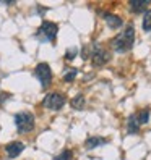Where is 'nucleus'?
<instances>
[{
	"label": "nucleus",
	"instance_id": "f257e3e1",
	"mask_svg": "<svg viewBox=\"0 0 151 160\" xmlns=\"http://www.w3.org/2000/svg\"><path fill=\"white\" fill-rule=\"evenodd\" d=\"M135 44V29H133V24H127V28L122 31L119 36H116L112 39L111 45L114 52L117 53H125L128 50H132V47Z\"/></svg>",
	"mask_w": 151,
	"mask_h": 160
},
{
	"label": "nucleus",
	"instance_id": "f03ea898",
	"mask_svg": "<svg viewBox=\"0 0 151 160\" xmlns=\"http://www.w3.org/2000/svg\"><path fill=\"white\" fill-rule=\"evenodd\" d=\"M15 125H16V129L20 134H28L34 129V115L30 113V112H20V113L15 115Z\"/></svg>",
	"mask_w": 151,
	"mask_h": 160
},
{
	"label": "nucleus",
	"instance_id": "7ed1b4c3",
	"mask_svg": "<svg viewBox=\"0 0 151 160\" xmlns=\"http://www.w3.org/2000/svg\"><path fill=\"white\" fill-rule=\"evenodd\" d=\"M59 32V26L52 23V21H42V24L39 26V29L36 32V37L39 39L41 42H51L54 44L55 37H57Z\"/></svg>",
	"mask_w": 151,
	"mask_h": 160
},
{
	"label": "nucleus",
	"instance_id": "20e7f679",
	"mask_svg": "<svg viewBox=\"0 0 151 160\" xmlns=\"http://www.w3.org/2000/svg\"><path fill=\"white\" fill-rule=\"evenodd\" d=\"M65 102H67V97L63 96L62 92H49L47 96L44 97L42 100V105L49 110H62V107L65 105Z\"/></svg>",
	"mask_w": 151,
	"mask_h": 160
},
{
	"label": "nucleus",
	"instance_id": "39448f33",
	"mask_svg": "<svg viewBox=\"0 0 151 160\" xmlns=\"http://www.w3.org/2000/svg\"><path fill=\"white\" fill-rule=\"evenodd\" d=\"M34 76L39 79L42 89H47L52 82V70L49 67V63H39L34 68Z\"/></svg>",
	"mask_w": 151,
	"mask_h": 160
},
{
	"label": "nucleus",
	"instance_id": "423d86ee",
	"mask_svg": "<svg viewBox=\"0 0 151 160\" xmlns=\"http://www.w3.org/2000/svg\"><path fill=\"white\" fill-rule=\"evenodd\" d=\"M89 57H91V62H93L94 67H102L104 63H107V62L111 60V53L106 52V50L102 49V47H99L98 44H94Z\"/></svg>",
	"mask_w": 151,
	"mask_h": 160
},
{
	"label": "nucleus",
	"instance_id": "0eeeda50",
	"mask_svg": "<svg viewBox=\"0 0 151 160\" xmlns=\"http://www.w3.org/2000/svg\"><path fill=\"white\" fill-rule=\"evenodd\" d=\"M23 150H24V144L20 142V141H13V142L5 146V152H7L8 158H16Z\"/></svg>",
	"mask_w": 151,
	"mask_h": 160
},
{
	"label": "nucleus",
	"instance_id": "6e6552de",
	"mask_svg": "<svg viewBox=\"0 0 151 160\" xmlns=\"http://www.w3.org/2000/svg\"><path fill=\"white\" fill-rule=\"evenodd\" d=\"M102 18L106 20L107 26L111 29H119V28L124 26V20H122L120 16L114 15V13H109V12H102Z\"/></svg>",
	"mask_w": 151,
	"mask_h": 160
},
{
	"label": "nucleus",
	"instance_id": "1a4fd4ad",
	"mask_svg": "<svg viewBox=\"0 0 151 160\" xmlns=\"http://www.w3.org/2000/svg\"><path fill=\"white\" fill-rule=\"evenodd\" d=\"M109 141L106 138H101V136H91L84 141V149L86 150H93L96 147H101V146H106Z\"/></svg>",
	"mask_w": 151,
	"mask_h": 160
},
{
	"label": "nucleus",
	"instance_id": "9d476101",
	"mask_svg": "<svg viewBox=\"0 0 151 160\" xmlns=\"http://www.w3.org/2000/svg\"><path fill=\"white\" fill-rule=\"evenodd\" d=\"M151 0H130L128 5H130V10L132 13H141V12H146V8L149 5Z\"/></svg>",
	"mask_w": 151,
	"mask_h": 160
},
{
	"label": "nucleus",
	"instance_id": "9b49d317",
	"mask_svg": "<svg viewBox=\"0 0 151 160\" xmlns=\"http://www.w3.org/2000/svg\"><path fill=\"white\" fill-rule=\"evenodd\" d=\"M140 129V123L137 120V115H130L127 118V133L128 134H137Z\"/></svg>",
	"mask_w": 151,
	"mask_h": 160
},
{
	"label": "nucleus",
	"instance_id": "f8f14e48",
	"mask_svg": "<svg viewBox=\"0 0 151 160\" xmlns=\"http://www.w3.org/2000/svg\"><path fill=\"white\" fill-rule=\"evenodd\" d=\"M72 108H75V110H83L84 108V96L83 94H78L77 97H73L72 99Z\"/></svg>",
	"mask_w": 151,
	"mask_h": 160
},
{
	"label": "nucleus",
	"instance_id": "ddd939ff",
	"mask_svg": "<svg viewBox=\"0 0 151 160\" xmlns=\"http://www.w3.org/2000/svg\"><path fill=\"white\" fill-rule=\"evenodd\" d=\"M137 120H138V123H140V125H146L148 121H149V110H148V108H145V110L138 112Z\"/></svg>",
	"mask_w": 151,
	"mask_h": 160
},
{
	"label": "nucleus",
	"instance_id": "4468645a",
	"mask_svg": "<svg viewBox=\"0 0 151 160\" xmlns=\"http://www.w3.org/2000/svg\"><path fill=\"white\" fill-rule=\"evenodd\" d=\"M54 160H73V152L70 149H63L59 155H55Z\"/></svg>",
	"mask_w": 151,
	"mask_h": 160
},
{
	"label": "nucleus",
	"instance_id": "2eb2a0df",
	"mask_svg": "<svg viewBox=\"0 0 151 160\" xmlns=\"http://www.w3.org/2000/svg\"><path fill=\"white\" fill-rule=\"evenodd\" d=\"M143 29L145 31H151V8L145 12L143 15Z\"/></svg>",
	"mask_w": 151,
	"mask_h": 160
},
{
	"label": "nucleus",
	"instance_id": "dca6fc26",
	"mask_svg": "<svg viewBox=\"0 0 151 160\" xmlns=\"http://www.w3.org/2000/svg\"><path fill=\"white\" fill-rule=\"evenodd\" d=\"M77 74H78V70L77 68H72V70H68L67 73L63 74V81L65 82H72L75 78H77Z\"/></svg>",
	"mask_w": 151,
	"mask_h": 160
},
{
	"label": "nucleus",
	"instance_id": "f3484780",
	"mask_svg": "<svg viewBox=\"0 0 151 160\" xmlns=\"http://www.w3.org/2000/svg\"><path fill=\"white\" fill-rule=\"evenodd\" d=\"M77 53H78V49H77V47H70V49H67V52H65V60H67V62H72L75 57H77Z\"/></svg>",
	"mask_w": 151,
	"mask_h": 160
}]
</instances>
